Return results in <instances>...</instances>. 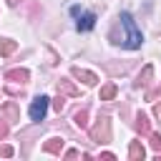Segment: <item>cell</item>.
Returning a JSON list of instances; mask_svg holds the SVG:
<instances>
[{
  "instance_id": "cell-14",
  "label": "cell",
  "mask_w": 161,
  "mask_h": 161,
  "mask_svg": "<svg viewBox=\"0 0 161 161\" xmlns=\"http://www.w3.org/2000/svg\"><path fill=\"white\" fill-rule=\"evenodd\" d=\"M5 136H8V126H5L3 118H0V138H5Z\"/></svg>"
},
{
  "instance_id": "cell-15",
  "label": "cell",
  "mask_w": 161,
  "mask_h": 161,
  "mask_svg": "<svg viewBox=\"0 0 161 161\" xmlns=\"http://www.w3.org/2000/svg\"><path fill=\"white\" fill-rule=\"evenodd\" d=\"M151 143H153V148H161V138H158V136H153V141H151Z\"/></svg>"
},
{
  "instance_id": "cell-3",
  "label": "cell",
  "mask_w": 161,
  "mask_h": 161,
  "mask_svg": "<svg viewBox=\"0 0 161 161\" xmlns=\"http://www.w3.org/2000/svg\"><path fill=\"white\" fill-rule=\"evenodd\" d=\"M48 106H50V98L48 96H38L33 103H30V121H43L45 113H48Z\"/></svg>"
},
{
  "instance_id": "cell-5",
  "label": "cell",
  "mask_w": 161,
  "mask_h": 161,
  "mask_svg": "<svg viewBox=\"0 0 161 161\" xmlns=\"http://www.w3.org/2000/svg\"><path fill=\"white\" fill-rule=\"evenodd\" d=\"M128 158H133V161L143 158V146H141L138 141H133V143H131V148H128Z\"/></svg>"
},
{
  "instance_id": "cell-2",
  "label": "cell",
  "mask_w": 161,
  "mask_h": 161,
  "mask_svg": "<svg viewBox=\"0 0 161 161\" xmlns=\"http://www.w3.org/2000/svg\"><path fill=\"white\" fill-rule=\"evenodd\" d=\"M70 15L75 18V28H78L80 33H88V30L96 28V13L83 10L80 5H73V8H70Z\"/></svg>"
},
{
  "instance_id": "cell-6",
  "label": "cell",
  "mask_w": 161,
  "mask_h": 161,
  "mask_svg": "<svg viewBox=\"0 0 161 161\" xmlns=\"http://www.w3.org/2000/svg\"><path fill=\"white\" fill-rule=\"evenodd\" d=\"M60 148H63V138H50L45 143V151L48 153H60Z\"/></svg>"
},
{
  "instance_id": "cell-4",
  "label": "cell",
  "mask_w": 161,
  "mask_h": 161,
  "mask_svg": "<svg viewBox=\"0 0 161 161\" xmlns=\"http://www.w3.org/2000/svg\"><path fill=\"white\" fill-rule=\"evenodd\" d=\"M73 75H75V78H80V80H83V83H88V86L98 83L96 73H88V70H80V68H73Z\"/></svg>"
},
{
  "instance_id": "cell-1",
  "label": "cell",
  "mask_w": 161,
  "mask_h": 161,
  "mask_svg": "<svg viewBox=\"0 0 161 161\" xmlns=\"http://www.w3.org/2000/svg\"><path fill=\"white\" fill-rule=\"evenodd\" d=\"M118 23H121V28H123V35H121V45L123 48H128V50H136V48H141V43H143V35H141V30L136 28V20L131 18V13H121L118 15Z\"/></svg>"
},
{
  "instance_id": "cell-10",
  "label": "cell",
  "mask_w": 161,
  "mask_h": 161,
  "mask_svg": "<svg viewBox=\"0 0 161 161\" xmlns=\"http://www.w3.org/2000/svg\"><path fill=\"white\" fill-rule=\"evenodd\" d=\"M75 126L88 128V113H86V111H78V113H75Z\"/></svg>"
},
{
  "instance_id": "cell-13",
  "label": "cell",
  "mask_w": 161,
  "mask_h": 161,
  "mask_svg": "<svg viewBox=\"0 0 161 161\" xmlns=\"http://www.w3.org/2000/svg\"><path fill=\"white\" fill-rule=\"evenodd\" d=\"M0 156H13V148L10 146H0Z\"/></svg>"
},
{
  "instance_id": "cell-16",
  "label": "cell",
  "mask_w": 161,
  "mask_h": 161,
  "mask_svg": "<svg viewBox=\"0 0 161 161\" xmlns=\"http://www.w3.org/2000/svg\"><path fill=\"white\" fill-rule=\"evenodd\" d=\"M10 3H13V5H15V3H18V0H10Z\"/></svg>"
},
{
  "instance_id": "cell-12",
  "label": "cell",
  "mask_w": 161,
  "mask_h": 161,
  "mask_svg": "<svg viewBox=\"0 0 161 161\" xmlns=\"http://www.w3.org/2000/svg\"><path fill=\"white\" fill-rule=\"evenodd\" d=\"M93 138H96V141H101V128H96V131H93ZM103 138H108V118H103Z\"/></svg>"
},
{
  "instance_id": "cell-9",
  "label": "cell",
  "mask_w": 161,
  "mask_h": 161,
  "mask_svg": "<svg viewBox=\"0 0 161 161\" xmlns=\"http://www.w3.org/2000/svg\"><path fill=\"white\" fill-rule=\"evenodd\" d=\"M113 96H116V86H113V83H108V86L101 91V101H111Z\"/></svg>"
},
{
  "instance_id": "cell-7",
  "label": "cell",
  "mask_w": 161,
  "mask_h": 161,
  "mask_svg": "<svg viewBox=\"0 0 161 161\" xmlns=\"http://www.w3.org/2000/svg\"><path fill=\"white\" fill-rule=\"evenodd\" d=\"M15 50V40H8V38H0V55H10Z\"/></svg>"
},
{
  "instance_id": "cell-8",
  "label": "cell",
  "mask_w": 161,
  "mask_h": 161,
  "mask_svg": "<svg viewBox=\"0 0 161 161\" xmlns=\"http://www.w3.org/2000/svg\"><path fill=\"white\" fill-rule=\"evenodd\" d=\"M8 78H13V80H20V83H25V80H28V70H23V68H20V70H10V73H8Z\"/></svg>"
},
{
  "instance_id": "cell-11",
  "label": "cell",
  "mask_w": 161,
  "mask_h": 161,
  "mask_svg": "<svg viewBox=\"0 0 161 161\" xmlns=\"http://www.w3.org/2000/svg\"><path fill=\"white\" fill-rule=\"evenodd\" d=\"M136 126H138L141 133H151V126H148V118H146V116H138V123H136Z\"/></svg>"
}]
</instances>
